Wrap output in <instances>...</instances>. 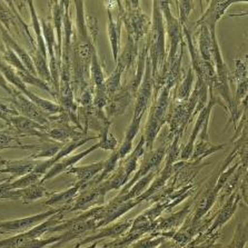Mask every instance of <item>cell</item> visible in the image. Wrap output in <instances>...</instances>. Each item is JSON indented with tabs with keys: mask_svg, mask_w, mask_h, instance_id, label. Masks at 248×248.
<instances>
[{
	"mask_svg": "<svg viewBox=\"0 0 248 248\" xmlns=\"http://www.w3.org/2000/svg\"><path fill=\"white\" fill-rule=\"evenodd\" d=\"M153 5V20L147 37L149 40L148 58L152 63L153 79H155L157 75L164 70V67L166 65V45H165L166 31H165V22L158 1H154Z\"/></svg>",
	"mask_w": 248,
	"mask_h": 248,
	"instance_id": "1",
	"label": "cell"
},
{
	"mask_svg": "<svg viewBox=\"0 0 248 248\" xmlns=\"http://www.w3.org/2000/svg\"><path fill=\"white\" fill-rule=\"evenodd\" d=\"M154 103L150 107L147 123L145 126V148L146 152H153L154 142L158 136L161 127L168 119L170 108V89L164 87L154 97Z\"/></svg>",
	"mask_w": 248,
	"mask_h": 248,
	"instance_id": "2",
	"label": "cell"
},
{
	"mask_svg": "<svg viewBox=\"0 0 248 248\" xmlns=\"http://www.w3.org/2000/svg\"><path fill=\"white\" fill-rule=\"evenodd\" d=\"M123 25H125L128 38L138 43L148 35L152 19L142 13L138 1H117Z\"/></svg>",
	"mask_w": 248,
	"mask_h": 248,
	"instance_id": "3",
	"label": "cell"
},
{
	"mask_svg": "<svg viewBox=\"0 0 248 248\" xmlns=\"http://www.w3.org/2000/svg\"><path fill=\"white\" fill-rule=\"evenodd\" d=\"M159 9L163 15L164 22L166 24L165 26V31L169 37L170 40V47H169V55L167 59V63L174 62L176 56L178 55V46L183 43V27L180 25L177 17L172 16L170 11V3L168 1H158Z\"/></svg>",
	"mask_w": 248,
	"mask_h": 248,
	"instance_id": "4",
	"label": "cell"
},
{
	"mask_svg": "<svg viewBox=\"0 0 248 248\" xmlns=\"http://www.w3.org/2000/svg\"><path fill=\"white\" fill-rule=\"evenodd\" d=\"M11 104L14 105L15 108L19 112V115L24 116V117L28 118L30 120L40 124L44 126H49V116L37 107L32 101H30L27 97L22 95L20 92L14 88L13 96L8 98Z\"/></svg>",
	"mask_w": 248,
	"mask_h": 248,
	"instance_id": "5",
	"label": "cell"
},
{
	"mask_svg": "<svg viewBox=\"0 0 248 248\" xmlns=\"http://www.w3.org/2000/svg\"><path fill=\"white\" fill-rule=\"evenodd\" d=\"M154 90V79L152 75V63L150 59L147 57L146 59L145 74L142 77V81L136 93V104H135L134 116L133 117H140L145 115L146 110L148 109L150 100H152Z\"/></svg>",
	"mask_w": 248,
	"mask_h": 248,
	"instance_id": "6",
	"label": "cell"
},
{
	"mask_svg": "<svg viewBox=\"0 0 248 248\" xmlns=\"http://www.w3.org/2000/svg\"><path fill=\"white\" fill-rule=\"evenodd\" d=\"M11 133H15L16 137H37L40 139H48L46 134L49 126H44L40 124L30 120L24 116H16L10 118L9 124L7 125Z\"/></svg>",
	"mask_w": 248,
	"mask_h": 248,
	"instance_id": "7",
	"label": "cell"
},
{
	"mask_svg": "<svg viewBox=\"0 0 248 248\" xmlns=\"http://www.w3.org/2000/svg\"><path fill=\"white\" fill-rule=\"evenodd\" d=\"M68 208L69 206L65 205L62 208L50 209L49 212L38 214V215H35V216H29V217H25V218H19V219L9 220V221H2V223H0V234H5V232H26L27 229H31L33 227H36L37 225L41 224L43 221L49 218V217L56 215V214L59 213L60 210L68 209Z\"/></svg>",
	"mask_w": 248,
	"mask_h": 248,
	"instance_id": "8",
	"label": "cell"
},
{
	"mask_svg": "<svg viewBox=\"0 0 248 248\" xmlns=\"http://www.w3.org/2000/svg\"><path fill=\"white\" fill-rule=\"evenodd\" d=\"M166 152H167L166 146H160V147L158 149H156L155 152H146L144 154L145 159L140 165V167H139L136 175L134 176V178L131 179L130 182L126 184V186L124 187V189L119 195H124L125 193H127V191L134 186L135 183H137L139 179L149 174L153 169L158 168L161 161H163L165 157H166Z\"/></svg>",
	"mask_w": 248,
	"mask_h": 248,
	"instance_id": "9",
	"label": "cell"
},
{
	"mask_svg": "<svg viewBox=\"0 0 248 248\" xmlns=\"http://www.w3.org/2000/svg\"><path fill=\"white\" fill-rule=\"evenodd\" d=\"M97 149H100L99 144L93 145L92 147L84 150V152L76 154V155H73V156H67L63 159L59 160L58 163H56L54 166H52L49 170H48L46 174L43 176V178H41V180H40V184L44 183L45 180H49L51 178L56 177V176L62 174V172H63V171H67L69 168L74 167L75 165L78 163V161L84 158V157L89 155V154H92L93 152H95V150H97Z\"/></svg>",
	"mask_w": 248,
	"mask_h": 248,
	"instance_id": "10",
	"label": "cell"
},
{
	"mask_svg": "<svg viewBox=\"0 0 248 248\" xmlns=\"http://www.w3.org/2000/svg\"><path fill=\"white\" fill-rule=\"evenodd\" d=\"M134 97V93L127 87V85L122 86V88L108 100L106 107H105V109H106L105 112H106L107 117L109 118L112 116L123 115L127 107L129 106V104L133 101Z\"/></svg>",
	"mask_w": 248,
	"mask_h": 248,
	"instance_id": "11",
	"label": "cell"
},
{
	"mask_svg": "<svg viewBox=\"0 0 248 248\" xmlns=\"http://www.w3.org/2000/svg\"><path fill=\"white\" fill-rule=\"evenodd\" d=\"M48 191L46 190L44 186L40 184H36V185L26 187L22 189H13L8 190L2 195H0V201L1 199H13V201H20L24 204H29L35 201H38L39 198L44 197Z\"/></svg>",
	"mask_w": 248,
	"mask_h": 248,
	"instance_id": "12",
	"label": "cell"
},
{
	"mask_svg": "<svg viewBox=\"0 0 248 248\" xmlns=\"http://www.w3.org/2000/svg\"><path fill=\"white\" fill-rule=\"evenodd\" d=\"M52 14V26H54L55 36L57 39V62L62 63V22L63 14H65V1H49Z\"/></svg>",
	"mask_w": 248,
	"mask_h": 248,
	"instance_id": "13",
	"label": "cell"
},
{
	"mask_svg": "<svg viewBox=\"0 0 248 248\" xmlns=\"http://www.w3.org/2000/svg\"><path fill=\"white\" fill-rule=\"evenodd\" d=\"M38 164V160H33L27 157L24 159L18 160H0V165H2V168H0V172H6V174H10L15 177H24V176L28 175L31 172L35 167Z\"/></svg>",
	"mask_w": 248,
	"mask_h": 248,
	"instance_id": "14",
	"label": "cell"
},
{
	"mask_svg": "<svg viewBox=\"0 0 248 248\" xmlns=\"http://www.w3.org/2000/svg\"><path fill=\"white\" fill-rule=\"evenodd\" d=\"M238 2L239 1H209L207 10L197 20L196 26L197 27L201 25H205L207 27L216 26L217 22L220 20V18L224 16L225 11L228 9V7Z\"/></svg>",
	"mask_w": 248,
	"mask_h": 248,
	"instance_id": "15",
	"label": "cell"
},
{
	"mask_svg": "<svg viewBox=\"0 0 248 248\" xmlns=\"http://www.w3.org/2000/svg\"><path fill=\"white\" fill-rule=\"evenodd\" d=\"M105 160H100L98 163H93L90 165H86V166H74L67 170V174L76 175L78 178L77 184L80 185V191L84 190L87 187L88 183L96 177L97 175L100 174L104 169Z\"/></svg>",
	"mask_w": 248,
	"mask_h": 248,
	"instance_id": "16",
	"label": "cell"
},
{
	"mask_svg": "<svg viewBox=\"0 0 248 248\" xmlns=\"http://www.w3.org/2000/svg\"><path fill=\"white\" fill-rule=\"evenodd\" d=\"M0 32H1L3 44L7 45V46H8L10 49L16 54L17 57L19 58V60L22 62V65L25 66V68L27 69L30 74L33 75V76H37L35 67H33L32 59L30 57L29 52L27 50H25L19 44H17V41L11 37L10 32H8L5 28H3L2 25H0Z\"/></svg>",
	"mask_w": 248,
	"mask_h": 248,
	"instance_id": "17",
	"label": "cell"
},
{
	"mask_svg": "<svg viewBox=\"0 0 248 248\" xmlns=\"http://www.w3.org/2000/svg\"><path fill=\"white\" fill-rule=\"evenodd\" d=\"M108 15V37H109L110 47H111V54L112 59L116 63L117 58L119 56V49H120V38H122V28H123V21L118 16L117 20H114L112 17L111 9H107Z\"/></svg>",
	"mask_w": 248,
	"mask_h": 248,
	"instance_id": "18",
	"label": "cell"
},
{
	"mask_svg": "<svg viewBox=\"0 0 248 248\" xmlns=\"http://www.w3.org/2000/svg\"><path fill=\"white\" fill-rule=\"evenodd\" d=\"M139 51V44L135 43L133 39L127 38V44L123 51L120 52L116 65H118L123 69L124 73L128 71V69L133 66L135 60H137Z\"/></svg>",
	"mask_w": 248,
	"mask_h": 248,
	"instance_id": "19",
	"label": "cell"
},
{
	"mask_svg": "<svg viewBox=\"0 0 248 248\" xmlns=\"http://www.w3.org/2000/svg\"><path fill=\"white\" fill-rule=\"evenodd\" d=\"M239 198H240V195L238 193H235L232 195V197L229 198L226 204H225L224 208L221 209V212L218 214V215H217L215 223H214L212 228L209 229L210 232H214L217 228H220L223 225L227 223L228 219L231 218L232 215H234L236 209H237Z\"/></svg>",
	"mask_w": 248,
	"mask_h": 248,
	"instance_id": "20",
	"label": "cell"
},
{
	"mask_svg": "<svg viewBox=\"0 0 248 248\" xmlns=\"http://www.w3.org/2000/svg\"><path fill=\"white\" fill-rule=\"evenodd\" d=\"M145 153H146L145 139L141 136L140 140H139L138 145L136 146V148H135L133 152H131L129 155L126 157V159L123 161L122 165H120V167L123 168L126 177L128 179L130 177V175L133 174V172L138 168V160L141 156H144Z\"/></svg>",
	"mask_w": 248,
	"mask_h": 248,
	"instance_id": "21",
	"label": "cell"
},
{
	"mask_svg": "<svg viewBox=\"0 0 248 248\" xmlns=\"http://www.w3.org/2000/svg\"><path fill=\"white\" fill-rule=\"evenodd\" d=\"M27 5L29 7L30 11V17H31V27L35 31V35H33V38L36 41V47L37 50H38L41 55L47 57V49H46V44H45V39L43 36V30H41L40 26V20L38 18V15H37V11L35 6H33L32 1H27Z\"/></svg>",
	"mask_w": 248,
	"mask_h": 248,
	"instance_id": "22",
	"label": "cell"
},
{
	"mask_svg": "<svg viewBox=\"0 0 248 248\" xmlns=\"http://www.w3.org/2000/svg\"><path fill=\"white\" fill-rule=\"evenodd\" d=\"M198 38V52L201 58L206 62L213 63L212 62V36L207 26L201 25Z\"/></svg>",
	"mask_w": 248,
	"mask_h": 248,
	"instance_id": "23",
	"label": "cell"
},
{
	"mask_svg": "<svg viewBox=\"0 0 248 248\" xmlns=\"http://www.w3.org/2000/svg\"><path fill=\"white\" fill-rule=\"evenodd\" d=\"M30 52H31V54H30V57L32 59L33 67H35L37 76H38L39 79L47 82V84L51 87V76L49 71V66H48L47 57L41 55L37 49Z\"/></svg>",
	"mask_w": 248,
	"mask_h": 248,
	"instance_id": "24",
	"label": "cell"
},
{
	"mask_svg": "<svg viewBox=\"0 0 248 248\" xmlns=\"http://www.w3.org/2000/svg\"><path fill=\"white\" fill-rule=\"evenodd\" d=\"M63 144L60 142L50 140V139H44L43 142L40 145L36 146V149L38 150V153L31 154L29 157L33 160H37L38 158H52L58 154L60 149L62 148Z\"/></svg>",
	"mask_w": 248,
	"mask_h": 248,
	"instance_id": "25",
	"label": "cell"
},
{
	"mask_svg": "<svg viewBox=\"0 0 248 248\" xmlns=\"http://www.w3.org/2000/svg\"><path fill=\"white\" fill-rule=\"evenodd\" d=\"M105 80H106V77H105L104 69L101 67L98 55H97V52H95L92 57V62H90L89 82L93 87H99V86L104 85Z\"/></svg>",
	"mask_w": 248,
	"mask_h": 248,
	"instance_id": "26",
	"label": "cell"
},
{
	"mask_svg": "<svg viewBox=\"0 0 248 248\" xmlns=\"http://www.w3.org/2000/svg\"><path fill=\"white\" fill-rule=\"evenodd\" d=\"M195 79L194 70L191 67L188 68V71L186 73V76L184 79L180 81V84L177 85V93H176V101H186L189 98V96L193 93V84Z\"/></svg>",
	"mask_w": 248,
	"mask_h": 248,
	"instance_id": "27",
	"label": "cell"
},
{
	"mask_svg": "<svg viewBox=\"0 0 248 248\" xmlns=\"http://www.w3.org/2000/svg\"><path fill=\"white\" fill-rule=\"evenodd\" d=\"M124 75L123 69L118 65H116L115 70L110 74V76L107 78L104 82L105 92H106L107 98L109 100L118 90L122 88V76Z\"/></svg>",
	"mask_w": 248,
	"mask_h": 248,
	"instance_id": "28",
	"label": "cell"
},
{
	"mask_svg": "<svg viewBox=\"0 0 248 248\" xmlns=\"http://www.w3.org/2000/svg\"><path fill=\"white\" fill-rule=\"evenodd\" d=\"M225 145H213L210 144L209 140H198L197 144H195L194 152L191 154L190 159L196 160V159H202L204 157H207L212 154L218 152V150L223 149Z\"/></svg>",
	"mask_w": 248,
	"mask_h": 248,
	"instance_id": "29",
	"label": "cell"
},
{
	"mask_svg": "<svg viewBox=\"0 0 248 248\" xmlns=\"http://www.w3.org/2000/svg\"><path fill=\"white\" fill-rule=\"evenodd\" d=\"M0 25H2L8 32L11 29L16 32L19 31L14 11L11 10L7 1H0Z\"/></svg>",
	"mask_w": 248,
	"mask_h": 248,
	"instance_id": "30",
	"label": "cell"
},
{
	"mask_svg": "<svg viewBox=\"0 0 248 248\" xmlns=\"http://www.w3.org/2000/svg\"><path fill=\"white\" fill-rule=\"evenodd\" d=\"M80 185L79 184H76V185L71 187V188L66 189L65 191H62V193L55 194L54 196H51L48 201L45 202V205H54V204H66L68 205V202L76 196L77 193L80 191Z\"/></svg>",
	"mask_w": 248,
	"mask_h": 248,
	"instance_id": "31",
	"label": "cell"
},
{
	"mask_svg": "<svg viewBox=\"0 0 248 248\" xmlns=\"http://www.w3.org/2000/svg\"><path fill=\"white\" fill-rule=\"evenodd\" d=\"M130 224H131L130 220H126V221H123V223H119L117 225H114V226H111L109 228H106V229H104V231H101L99 235L93 236V237H88L87 239L82 242V244L92 242V240H95V239L106 237V236H108V237H114V236H118V235L122 234V232L127 231V229L129 228Z\"/></svg>",
	"mask_w": 248,
	"mask_h": 248,
	"instance_id": "32",
	"label": "cell"
},
{
	"mask_svg": "<svg viewBox=\"0 0 248 248\" xmlns=\"http://www.w3.org/2000/svg\"><path fill=\"white\" fill-rule=\"evenodd\" d=\"M110 127L111 125L105 126L103 129L99 131L98 134V139L100 145V149L104 150H116V147H117V139H116L112 134L110 133Z\"/></svg>",
	"mask_w": 248,
	"mask_h": 248,
	"instance_id": "33",
	"label": "cell"
},
{
	"mask_svg": "<svg viewBox=\"0 0 248 248\" xmlns=\"http://www.w3.org/2000/svg\"><path fill=\"white\" fill-rule=\"evenodd\" d=\"M19 116V112L15 108L13 104L8 99L0 98V120L5 122L6 126L9 124L10 118Z\"/></svg>",
	"mask_w": 248,
	"mask_h": 248,
	"instance_id": "34",
	"label": "cell"
},
{
	"mask_svg": "<svg viewBox=\"0 0 248 248\" xmlns=\"http://www.w3.org/2000/svg\"><path fill=\"white\" fill-rule=\"evenodd\" d=\"M247 242V225L246 223H239L236 228L234 238L228 248H244Z\"/></svg>",
	"mask_w": 248,
	"mask_h": 248,
	"instance_id": "35",
	"label": "cell"
},
{
	"mask_svg": "<svg viewBox=\"0 0 248 248\" xmlns=\"http://www.w3.org/2000/svg\"><path fill=\"white\" fill-rule=\"evenodd\" d=\"M234 78L237 84L247 80V56H245L244 59L240 57L235 60Z\"/></svg>",
	"mask_w": 248,
	"mask_h": 248,
	"instance_id": "36",
	"label": "cell"
},
{
	"mask_svg": "<svg viewBox=\"0 0 248 248\" xmlns=\"http://www.w3.org/2000/svg\"><path fill=\"white\" fill-rule=\"evenodd\" d=\"M176 5L179 7V16L178 20L182 26L188 25V17L189 14L194 9L193 1H176Z\"/></svg>",
	"mask_w": 248,
	"mask_h": 248,
	"instance_id": "37",
	"label": "cell"
},
{
	"mask_svg": "<svg viewBox=\"0 0 248 248\" xmlns=\"http://www.w3.org/2000/svg\"><path fill=\"white\" fill-rule=\"evenodd\" d=\"M164 242L163 238H156V239H152V238H146L142 240H139V242L134 246V248H155Z\"/></svg>",
	"mask_w": 248,
	"mask_h": 248,
	"instance_id": "38",
	"label": "cell"
},
{
	"mask_svg": "<svg viewBox=\"0 0 248 248\" xmlns=\"http://www.w3.org/2000/svg\"><path fill=\"white\" fill-rule=\"evenodd\" d=\"M0 88H2L5 92L10 95V97L13 96V92H14V87L8 84V81L6 80V78L3 77V75L0 73Z\"/></svg>",
	"mask_w": 248,
	"mask_h": 248,
	"instance_id": "39",
	"label": "cell"
},
{
	"mask_svg": "<svg viewBox=\"0 0 248 248\" xmlns=\"http://www.w3.org/2000/svg\"><path fill=\"white\" fill-rule=\"evenodd\" d=\"M6 125H1V126H0V131H1V130H3V129H5L6 128Z\"/></svg>",
	"mask_w": 248,
	"mask_h": 248,
	"instance_id": "40",
	"label": "cell"
},
{
	"mask_svg": "<svg viewBox=\"0 0 248 248\" xmlns=\"http://www.w3.org/2000/svg\"><path fill=\"white\" fill-rule=\"evenodd\" d=\"M210 248H223V247H221V245H215V246H213V247H210Z\"/></svg>",
	"mask_w": 248,
	"mask_h": 248,
	"instance_id": "41",
	"label": "cell"
}]
</instances>
